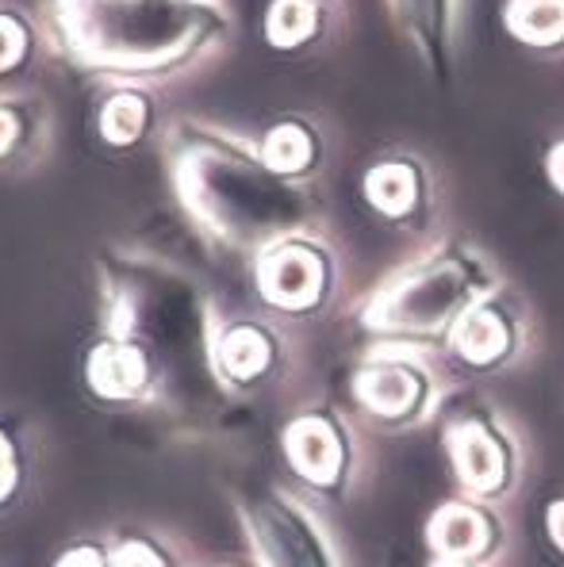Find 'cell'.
<instances>
[{
	"mask_svg": "<svg viewBox=\"0 0 564 567\" xmlns=\"http://www.w3.org/2000/svg\"><path fill=\"white\" fill-rule=\"evenodd\" d=\"M507 28L530 47L564 43V0H511Z\"/></svg>",
	"mask_w": 564,
	"mask_h": 567,
	"instance_id": "cell-18",
	"label": "cell"
},
{
	"mask_svg": "<svg viewBox=\"0 0 564 567\" xmlns=\"http://www.w3.org/2000/svg\"><path fill=\"white\" fill-rule=\"evenodd\" d=\"M262 162L269 165L280 177H304L315 162H319V142H315V131L304 127L296 120H285L265 135L262 142Z\"/></svg>",
	"mask_w": 564,
	"mask_h": 567,
	"instance_id": "cell-16",
	"label": "cell"
},
{
	"mask_svg": "<svg viewBox=\"0 0 564 567\" xmlns=\"http://www.w3.org/2000/svg\"><path fill=\"white\" fill-rule=\"evenodd\" d=\"M54 567H112V560H107V545L104 540H73V545H65L62 553H58Z\"/></svg>",
	"mask_w": 564,
	"mask_h": 567,
	"instance_id": "cell-22",
	"label": "cell"
},
{
	"mask_svg": "<svg viewBox=\"0 0 564 567\" xmlns=\"http://www.w3.org/2000/svg\"><path fill=\"white\" fill-rule=\"evenodd\" d=\"M101 327L123 338L154 364L157 411L173 425L204 433L227 411V388L215 372V322L204 288L157 257L104 249Z\"/></svg>",
	"mask_w": 564,
	"mask_h": 567,
	"instance_id": "cell-1",
	"label": "cell"
},
{
	"mask_svg": "<svg viewBox=\"0 0 564 567\" xmlns=\"http://www.w3.org/2000/svg\"><path fill=\"white\" fill-rule=\"evenodd\" d=\"M230 503H235V514L262 567H338L322 525L311 518V511L293 491L273 483L269 475H235Z\"/></svg>",
	"mask_w": 564,
	"mask_h": 567,
	"instance_id": "cell-5",
	"label": "cell"
},
{
	"mask_svg": "<svg viewBox=\"0 0 564 567\" xmlns=\"http://www.w3.org/2000/svg\"><path fill=\"white\" fill-rule=\"evenodd\" d=\"M335 269L311 238H285L257 254V291L280 315H315L330 296Z\"/></svg>",
	"mask_w": 564,
	"mask_h": 567,
	"instance_id": "cell-7",
	"label": "cell"
},
{
	"mask_svg": "<svg viewBox=\"0 0 564 567\" xmlns=\"http://www.w3.org/2000/svg\"><path fill=\"white\" fill-rule=\"evenodd\" d=\"M353 403L384 430L419 422L430 411V377L403 353H377L353 369Z\"/></svg>",
	"mask_w": 564,
	"mask_h": 567,
	"instance_id": "cell-8",
	"label": "cell"
},
{
	"mask_svg": "<svg viewBox=\"0 0 564 567\" xmlns=\"http://www.w3.org/2000/svg\"><path fill=\"white\" fill-rule=\"evenodd\" d=\"M315 28H319V20H315L311 0H277L269 8V23H265V31H269V39L277 47L304 43V39L315 35Z\"/></svg>",
	"mask_w": 564,
	"mask_h": 567,
	"instance_id": "cell-21",
	"label": "cell"
},
{
	"mask_svg": "<svg viewBox=\"0 0 564 567\" xmlns=\"http://www.w3.org/2000/svg\"><path fill=\"white\" fill-rule=\"evenodd\" d=\"M450 349L461 364L476 372L500 369L503 361H511L514 349H519V327H514L511 311L500 303V299L484 296L480 303H472L469 311L461 315V322L453 327Z\"/></svg>",
	"mask_w": 564,
	"mask_h": 567,
	"instance_id": "cell-12",
	"label": "cell"
},
{
	"mask_svg": "<svg viewBox=\"0 0 564 567\" xmlns=\"http://www.w3.org/2000/svg\"><path fill=\"white\" fill-rule=\"evenodd\" d=\"M550 181L557 185V192H564V142L550 150Z\"/></svg>",
	"mask_w": 564,
	"mask_h": 567,
	"instance_id": "cell-26",
	"label": "cell"
},
{
	"mask_svg": "<svg viewBox=\"0 0 564 567\" xmlns=\"http://www.w3.org/2000/svg\"><path fill=\"white\" fill-rule=\"evenodd\" d=\"M73 54L101 70H165L196 54L223 16L201 0H54Z\"/></svg>",
	"mask_w": 564,
	"mask_h": 567,
	"instance_id": "cell-3",
	"label": "cell"
},
{
	"mask_svg": "<svg viewBox=\"0 0 564 567\" xmlns=\"http://www.w3.org/2000/svg\"><path fill=\"white\" fill-rule=\"evenodd\" d=\"M20 138H23L20 112H16V107H8V104H0V157L12 154V150L20 146Z\"/></svg>",
	"mask_w": 564,
	"mask_h": 567,
	"instance_id": "cell-24",
	"label": "cell"
},
{
	"mask_svg": "<svg viewBox=\"0 0 564 567\" xmlns=\"http://www.w3.org/2000/svg\"><path fill=\"white\" fill-rule=\"evenodd\" d=\"M442 445L464 491H472L476 498L507 495L514 483V449L503 422H495L492 411L484 406L450 411L442 425Z\"/></svg>",
	"mask_w": 564,
	"mask_h": 567,
	"instance_id": "cell-6",
	"label": "cell"
},
{
	"mask_svg": "<svg viewBox=\"0 0 564 567\" xmlns=\"http://www.w3.org/2000/svg\"><path fill=\"white\" fill-rule=\"evenodd\" d=\"M170 177L196 223L235 249L265 254L311 219V196L273 173L262 154L215 131L181 123L170 138Z\"/></svg>",
	"mask_w": 564,
	"mask_h": 567,
	"instance_id": "cell-2",
	"label": "cell"
},
{
	"mask_svg": "<svg viewBox=\"0 0 564 567\" xmlns=\"http://www.w3.org/2000/svg\"><path fill=\"white\" fill-rule=\"evenodd\" d=\"M107 560H112V567H177L165 540L139 529L120 533L115 540H107Z\"/></svg>",
	"mask_w": 564,
	"mask_h": 567,
	"instance_id": "cell-20",
	"label": "cell"
},
{
	"mask_svg": "<svg viewBox=\"0 0 564 567\" xmlns=\"http://www.w3.org/2000/svg\"><path fill=\"white\" fill-rule=\"evenodd\" d=\"M28 54V28L16 16H0V73Z\"/></svg>",
	"mask_w": 564,
	"mask_h": 567,
	"instance_id": "cell-23",
	"label": "cell"
},
{
	"mask_svg": "<svg viewBox=\"0 0 564 567\" xmlns=\"http://www.w3.org/2000/svg\"><path fill=\"white\" fill-rule=\"evenodd\" d=\"M430 567H476V564H458V560H434Z\"/></svg>",
	"mask_w": 564,
	"mask_h": 567,
	"instance_id": "cell-27",
	"label": "cell"
},
{
	"mask_svg": "<svg viewBox=\"0 0 564 567\" xmlns=\"http://www.w3.org/2000/svg\"><path fill=\"white\" fill-rule=\"evenodd\" d=\"M151 127V104L139 93H115L101 112V135L112 146H135Z\"/></svg>",
	"mask_w": 564,
	"mask_h": 567,
	"instance_id": "cell-19",
	"label": "cell"
},
{
	"mask_svg": "<svg viewBox=\"0 0 564 567\" xmlns=\"http://www.w3.org/2000/svg\"><path fill=\"white\" fill-rule=\"evenodd\" d=\"M223 567H227V564H223ZM230 567H235V564H230Z\"/></svg>",
	"mask_w": 564,
	"mask_h": 567,
	"instance_id": "cell-28",
	"label": "cell"
},
{
	"mask_svg": "<svg viewBox=\"0 0 564 567\" xmlns=\"http://www.w3.org/2000/svg\"><path fill=\"white\" fill-rule=\"evenodd\" d=\"M488 291H492L488 265L472 249L445 246L377 291L361 311V327L392 346L445 341L461 315Z\"/></svg>",
	"mask_w": 564,
	"mask_h": 567,
	"instance_id": "cell-4",
	"label": "cell"
},
{
	"mask_svg": "<svg viewBox=\"0 0 564 567\" xmlns=\"http://www.w3.org/2000/svg\"><path fill=\"white\" fill-rule=\"evenodd\" d=\"M392 12L427 70L434 78H450V0H392Z\"/></svg>",
	"mask_w": 564,
	"mask_h": 567,
	"instance_id": "cell-14",
	"label": "cell"
},
{
	"mask_svg": "<svg viewBox=\"0 0 564 567\" xmlns=\"http://www.w3.org/2000/svg\"><path fill=\"white\" fill-rule=\"evenodd\" d=\"M545 533H550V545L564 556V495L545 511Z\"/></svg>",
	"mask_w": 564,
	"mask_h": 567,
	"instance_id": "cell-25",
	"label": "cell"
},
{
	"mask_svg": "<svg viewBox=\"0 0 564 567\" xmlns=\"http://www.w3.org/2000/svg\"><path fill=\"white\" fill-rule=\"evenodd\" d=\"M280 449H285L288 468L300 475L311 491H319V495L342 491L353 464V449L350 433H346V425L335 411L319 406V411L296 414L280 433Z\"/></svg>",
	"mask_w": 564,
	"mask_h": 567,
	"instance_id": "cell-9",
	"label": "cell"
},
{
	"mask_svg": "<svg viewBox=\"0 0 564 567\" xmlns=\"http://www.w3.org/2000/svg\"><path fill=\"white\" fill-rule=\"evenodd\" d=\"M500 540V522L480 503H445L427 522V545L434 560L484 564L488 556H495Z\"/></svg>",
	"mask_w": 564,
	"mask_h": 567,
	"instance_id": "cell-11",
	"label": "cell"
},
{
	"mask_svg": "<svg viewBox=\"0 0 564 567\" xmlns=\"http://www.w3.org/2000/svg\"><path fill=\"white\" fill-rule=\"evenodd\" d=\"M212 357L223 388H254L277 372L280 341L262 322H227L215 330Z\"/></svg>",
	"mask_w": 564,
	"mask_h": 567,
	"instance_id": "cell-13",
	"label": "cell"
},
{
	"mask_svg": "<svg viewBox=\"0 0 564 567\" xmlns=\"http://www.w3.org/2000/svg\"><path fill=\"white\" fill-rule=\"evenodd\" d=\"M85 391L104 406H154L157 403V377L154 364L123 338H101L85 349L81 361Z\"/></svg>",
	"mask_w": 564,
	"mask_h": 567,
	"instance_id": "cell-10",
	"label": "cell"
},
{
	"mask_svg": "<svg viewBox=\"0 0 564 567\" xmlns=\"http://www.w3.org/2000/svg\"><path fill=\"white\" fill-rule=\"evenodd\" d=\"M365 196L388 219H408L414 207L422 204V177L411 162L372 165V173L365 177Z\"/></svg>",
	"mask_w": 564,
	"mask_h": 567,
	"instance_id": "cell-15",
	"label": "cell"
},
{
	"mask_svg": "<svg viewBox=\"0 0 564 567\" xmlns=\"http://www.w3.org/2000/svg\"><path fill=\"white\" fill-rule=\"evenodd\" d=\"M31 480V453L16 419L0 414V518L16 511Z\"/></svg>",
	"mask_w": 564,
	"mask_h": 567,
	"instance_id": "cell-17",
	"label": "cell"
}]
</instances>
